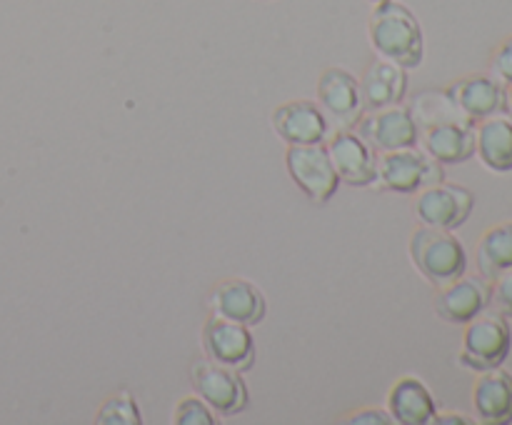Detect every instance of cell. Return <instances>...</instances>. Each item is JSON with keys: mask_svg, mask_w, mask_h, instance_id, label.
<instances>
[{"mask_svg": "<svg viewBox=\"0 0 512 425\" xmlns=\"http://www.w3.org/2000/svg\"><path fill=\"white\" fill-rule=\"evenodd\" d=\"M368 38L375 53L385 60L403 65L405 70L418 68L425 58L423 25L408 5L398 0L375 3L368 20Z\"/></svg>", "mask_w": 512, "mask_h": 425, "instance_id": "cell-1", "label": "cell"}, {"mask_svg": "<svg viewBox=\"0 0 512 425\" xmlns=\"http://www.w3.org/2000/svg\"><path fill=\"white\" fill-rule=\"evenodd\" d=\"M410 260L433 285L450 283L468 268V255L458 235L433 225H423L410 235Z\"/></svg>", "mask_w": 512, "mask_h": 425, "instance_id": "cell-2", "label": "cell"}, {"mask_svg": "<svg viewBox=\"0 0 512 425\" xmlns=\"http://www.w3.org/2000/svg\"><path fill=\"white\" fill-rule=\"evenodd\" d=\"M440 180H445L443 163L430 158L418 145L378 153V178H375V185L380 190L415 195L420 188L440 183Z\"/></svg>", "mask_w": 512, "mask_h": 425, "instance_id": "cell-3", "label": "cell"}, {"mask_svg": "<svg viewBox=\"0 0 512 425\" xmlns=\"http://www.w3.org/2000/svg\"><path fill=\"white\" fill-rule=\"evenodd\" d=\"M512 345L510 325L500 313H478L465 323L460 365L475 373L500 368L505 363Z\"/></svg>", "mask_w": 512, "mask_h": 425, "instance_id": "cell-4", "label": "cell"}, {"mask_svg": "<svg viewBox=\"0 0 512 425\" xmlns=\"http://www.w3.org/2000/svg\"><path fill=\"white\" fill-rule=\"evenodd\" d=\"M285 168L293 183L305 193V198L315 205H325L338 193V173L333 168L325 143L288 145Z\"/></svg>", "mask_w": 512, "mask_h": 425, "instance_id": "cell-5", "label": "cell"}, {"mask_svg": "<svg viewBox=\"0 0 512 425\" xmlns=\"http://www.w3.org/2000/svg\"><path fill=\"white\" fill-rule=\"evenodd\" d=\"M190 383L198 398L213 408V413L233 418L240 415L250 403L248 385H245L243 375L238 370L228 368V365L213 363V360H198L190 370Z\"/></svg>", "mask_w": 512, "mask_h": 425, "instance_id": "cell-6", "label": "cell"}, {"mask_svg": "<svg viewBox=\"0 0 512 425\" xmlns=\"http://www.w3.org/2000/svg\"><path fill=\"white\" fill-rule=\"evenodd\" d=\"M353 130L375 153L418 145L420 135L413 113L403 103L388 105V108L363 110V115L355 120Z\"/></svg>", "mask_w": 512, "mask_h": 425, "instance_id": "cell-7", "label": "cell"}, {"mask_svg": "<svg viewBox=\"0 0 512 425\" xmlns=\"http://www.w3.org/2000/svg\"><path fill=\"white\" fill-rule=\"evenodd\" d=\"M200 340H203L205 358L213 363L228 365L238 373H245L255 365V338L248 325L213 313L205 320Z\"/></svg>", "mask_w": 512, "mask_h": 425, "instance_id": "cell-8", "label": "cell"}, {"mask_svg": "<svg viewBox=\"0 0 512 425\" xmlns=\"http://www.w3.org/2000/svg\"><path fill=\"white\" fill-rule=\"evenodd\" d=\"M475 198L465 185L455 183H440L425 185L415 193V215L423 225H433V228L455 230L470 218L473 213Z\"/></svg>", "mask_w": 512, "mask_h": 425, "instance_id": "cell-9", "label": "cell"}, {"mask_svg": "<svg viewBox=\"0 0 512 425\" xmlns=\"http://www.w3.org/2000/svg\"><path fill=\"white\" fill-rule=\"evenodd\" d=\"M338 180L353 188H368L378 178V153L353 128H338L325 138Z\"/></svg>", "mask_w": 512, "mask_h": 425, "instance_id": "cell-10", "label": "cell"}, {"mask_svg": "<svg viewBox=\"0 0 512 425\" xmlns=\"http://www.w3.org/2000/svg\"><path fill=\"white\" fill-rule=\"evenodd\" d=\"M315 98H318L323 113L340 123V128H350L363 115L360 80L350 70L338 68V65L320 73Z\"/></svg>", "mask_w": 512, "mask_h": 425, "instance_id": "cell-11", "label": "cell"}, {"mask_svg": "<svg viewBox=\"0 0 512 425\" xmlns=\"http://www.w3.org/2000/svg\"><path fill=\"white\" fill-rule=\"evenodd\" d=\"M418 130L420 148L438 163L455 165L475 155V123H470L468 118L438 120Z\"/></svg>", "mask_w": 512, "mask_h": 425, "instance_id": "cell-12", "label": "cell"}, {"mask_svg": "<svg viewBox=\"0 0 512 425\" xmlns=\"http://www.w3.org/2000/svg\"><path fill=\"white\" fill-rule=\"evenodd\" d=\"M270 123L285 145L325 143L328 138V115L315 100H290L278 105Z\"/></svg>", "mask_w": 512, "mask_h": 425, "instance_id": "cell-13", "label": "cell"}, {"mask_svg": "<svg viewBox=\"0 0 512 425\" xmlns=\"http://www.w3.org/2000/svg\"><path fill=\"white\" fill-rule=\"evenodd\" d=\"M210 308L220 318L253 328V325L263 323L265 313H268V300H265L263 290L250 280L230 278L215 285V290L210 293Z\"/></svg>", "mask_w": 512, "mask_h": 425, "instance_id": "cell-14", "label": "cell"}, {"mask_svg": "<svg viewBox=\"0 0 512 425\" xmlns=\"http://www.w3.org/2000/svg\"><path fill=\"white\" fill-rule=\"evenodd\" d=\"M435 293V313L445 320V323L465 325L470 318L483 313L485 305L490 300V288L480 278H470V275H460V278L450 280V283L438 285Z\"/></svg>", "mask_w": 512, "mask_h": 425, "instance_id": "cell-15", "label": "cell"}, {"mask_svg": "<svg viewBox=\"0 0 512 425\" xmlns=\"http://www.w3.org/2000/svg\"><path fill=\"white\" fill-rule=\"evenodd\" d=\"M445 93L453 100L455 108H458L465 118L473 120V123L488 118V115L503 113L505 110L503 83L495 78H488V75L458 80V83L450 85Z\"/></svg>", "mask_w": 512, "mask_h": 425, "instance_id": "cell-16", "label": "cell"}, {"mask_svg": "<svg viewBox=\"0 0 512 425\" xmlns=\"http://www.w3.org/2000/svg\"><path fill=\"white\" fill-rule=\"evenodd\" d=\"M473 408L480 423L503 425L512 420V375L500 368L483 370L473 385Z\"/></svg>", "mask_w": 512, "mask_h": 425, "instance_id": "cell-17", "label": "cell"}, {"mask_svg": "<svg viewBox=\"0 0 512 425\" xmlns=\"http://www.w3.org/2000/svg\"><path fill=\"white\" fill-rule=\"evenodd\" d=\"M408 93V73L403 65L393 60H375L368 65L363 80H360V95H363V110L388 108L405 100Z\"/></svg>", "mask_w": 512, "mask_h": 425, "instance_id": "cell-18", "label": "cell"}, {"mask_svg": "<svg viewBox=\"0 0 512 425\" xmlns=\"http://www.w3.org/2000/svg\"><path fill=\"white\" fill-rule=\"evenodd\" d=\"M388 413L393 423L400 425H428L433 423L438 405L433 393L420 378L405 375L390 388L388 393Z\"/></svg>", "mask_w": 512, "mask_h": 425, "instance_id": "cell-19", "label": "cell"}, {"mask_svg": "<svg viewBox=\"0 0 512 425\" xmlns=\"http://www.w3.org/2000/svg\"><path fill=\"white\" fill-rule=\"evenodd\" d=\"M475 155L493 173L512 170V118L495 113L478 120V125H475Z\"/></svg>", "mask_w": 512, "mask_h": 425, "instance_id": "cell-20", "label": "cell"}, {"mask_svg": "<svg viewBox=\"0 0 512 425\" xmlns=\"http://www.w3.org/2000/svg\"><path fill=\"white\" fill-rule=\"evenodd\" d=\"M475 260L483 278H495L500 270L512 268V223H500L485 230L475 250Z\"/></svg>", "mask_w": 512, "mask_h": 425, "instance_id": "cell-21", "label": "cell"}, {"mask_svg": "<svg viewBox=\"0 0 512 425\" xmlns=\"http://www.w3.org/2000/svg\"><path fill=\"white\" fill-rule=\"evenodd\" d=\"M95 423L100 425H140L143 423V415H140L138 403H135L133 395L128 390L113 395L110 400H105L103 408H100Z\"/></svg>", "mask_w": 512, "mask_h": 425, "instance_id": "cell-22", "label": "cell"}, {"mask_svg": "<svg viewBox=\"0 0 512 425\" xmlns=\"http://www.w3.org/2000/svg\"><path fill=\"white\" fill-rule=\"evenodd\" d=\"M175 425H215L218 418H215L213 408L205 403L198 395H190V398H183L178 405H175L173 413Z\"/></svg>", "mask_w": 512, "mask_h": 425, "instance_id": "cell-23", "label": "cell"}, {"mask_svg": "<svg viewBox=\"0 0 512 425\" xmlns=\"http://www.w3.org/2000/svg\"><path fill=\"white\" fill-rule=\"evenodd\" d=\"M490 280H493V285H490L488 303H493V308L498 310L500 315L512 318V268L500 270V273Z\"/></svg>", "mask_w": 512, "mask_h": 425, "instance_id": "cell-24", "label": "cell"}, {"mask_svg": "<svg viewBox=\"0 0 512 425\" xmlns=\"http://www.w3.org/2000/svg\"><path fill=\"white\" fill-rule=\"evenodd\" d=\"M493 78L500 83H512V38L505 40L493 55Z\"/></svg>", "mask_w": 512, "mask_h": 425, "instance_id": "cell-25", "label": "cell"}, {"mask_svg": "<svg viewBox=\"0 0 512 425\" xmlns=\"http://www.w3.org/2000/svg\"><path fill=\"white\" fill-rule=\"evenodd\" d=\"M345 423H358V425H390L393 418H390L388 410H378V408H365L358 410L355 415H350Z\"/></svg>", "mask_w": 512, "mask_h": 425, "instance_id": "cell-26", "label": "cell"}, {"mask_svg": "<svg viewBox=\"0 0 512 425\" xmlns=\"http://www.w3.org/2000/svg\"><path fill=\"white\" fill-rule=\"evenodd\" d=\"M433 423H438V425H455V423H458V425H470V423H473V420L465 418V415H458V413H445V415L435 413Z\"/></svg>", "mask_w": 512, "mask_h": 425, "instance_id": "cell-27", "label": "cell"}, {"mask_svg": "<svg viewBox=\"0 0 512 425\" xmlns=\"http://www.w3.org/2000/svg\"><path fill=\"white\" fill-rule=\"evenodd\" d=\"M505 110H508L512 118V83H505Z\"/></svg>", "mask_w": 512, "mask_h": 425, "instance_id": "cell-28", "label": "cell"}, {"mask_svg": "<svg viewBox=\"0 0 512 425\" xmlns=\"http://www.w3.org/2000/svg\"><path fill=\"white\" fill-rule=\"evenodd\" d=\"M370 3H373V5H375V3H383V0H370Z\"/></svg>", "mask_w": 512, "mask_h": 425, "instance_id": "cell-29", "label": "cell"}]
</instances>
